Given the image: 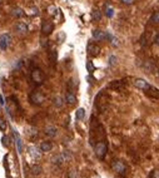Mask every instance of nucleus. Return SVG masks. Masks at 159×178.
Returning a JSON list of instances; mask_svg holds the SVG:
<instances>
[{
	"instance_id": "f257e3e1",
	"label": "nucleus",
	"mask_w": 159,
	"mask_h": 178,
	"mask_svg": "<svg viewBox=\"0 0 159 178\" xmlns=\"http://www.w3.org/2000/svg\"><path fill=\"white\" fill-rule=\"evenodd\" d=\"M153 25V24H152ZM154 29H155V25H153L152 29H150V25L148 24V27H146L145 29V32L142 34V36H140V45L142 47H148L152 41H154L155 39V32H154Z\"/></svg>"
},
{
	"instance_id": "f03ea898",
	"label": "nucleus",
	"mask_w": 159,
	"mask_h": 178,
	"mask_svg": "<svg viewBox=\"0 0 159 178\" xmlns=\"http://www.w3.org/2000/svg\"><path fill=\"white\" fill-rule=\"evenodd\" d=\"M30 78H32V82L36 85H41L45 81V75L44 72H43L40 68H34L30 73Z\"/></svg>"
},
{
	"instance_id": "7ed1b4c3",
	"label": "nucleus",
	"mask_w": 159,
	"mask_h": 178,
	"mask_svg": "<svg viewBox=\"0 0 159 178\" xmlns=\"http://www.w3.org/2000/svg\"><path fill=\"white\" fill-rule=\"evenodd\" d=\"M44 95H43L41 92H38V90H34L30 93L29 95V102L33 104V106H41L43 102H44Z\"/></svg>"
},
{
	"instance_id": "20e7f679",
	"label": "nucleus",
	"mask_w": 159,
	"mask_h": 178,
	"mask_svg": "<svg viewBox=\"0 0 159 178\" xmlns=\"http://www.w3.org/2000/svg\"><path fill=\"white\" fill-rule=\"evenodd\" d=\"M107 151H108V146L105 142H99L96 143L95 147H94V152H95V156L99 158V159H103L107 154Z\"/></svg>"
},
{
	"instance_id": "39448f33",
	"label": "nucleus",
	"mask_w": 159,
	"mask_h": 178,
	"mask_svg": "<svg viewBox=\"0 0 159 178\" xmlns=\"http://www.w3.org/2000/svg\"><path fill=\"white\" fill-rule=\"evenodd\" d=\"M112 169L118 174H125L127 172V165L124 162L119 161V159H115V161L112 162Z\"/></svg>"
},
{
	"instance_id": "423d86ee",
	"label": "nucleus",
	"mask_w": 159,
	"mask_h": 178,
	"mask_svg": "<svg viewBox=\"0 0 159 178\" xmlns=\"http://www.w3.org/2000/svg\"><path fill=\"white\" fill-rule=\"evenodd\" d=\"M11 44V36L8 33H4L0 35V49L1 50H7Z\"/></svg>"
},
{
	"instance_id": "0eeeda50",
	"label": "nucleus",
	"mask_w": 159,
	"mask_h": 178,
	"mask_svg": "<svg viewBox=\"0 0 159 178\" xmlns=\"http://www.w3.org/2000/svg\"><path fill=\"white\" fill-rule=\"evenodd\" d=\"M53 30H54V24L50 21V20H44L41 24V33L43 35H50L53 33Z\"/></svg>"
},
{
	"instance_id": "6e6552de",
	"label": "nucleus",
	"mask_w": 159,
	"mask_h": 178,
	"mask_svg": "<svg viewBox=\"0 0 159 178\" xmlns=\"http://www.w3.org/2000/svg\"><path fill=\"white\" fill-rule=\"evenodd\" d=\"M100 50H102L98 44H95V43H91V41L87 47V52H88V54L90 55V57H96V55H99Z\"/></svg>"
},
{
	"instance_id": "1a4fd4ad",
	"label": "nucleus",
	"mask_w": 159,
	"mask_h": 178,
	"mask_svg": "<svg viewBox=\"0 0 159 178\" xmlns=\"http://www.w3.org/2000/svg\"><path fill=\"white\" fill-rule=\"evenodd\" d=\"M134 85L138 88V89H140V90H146L149 87H150V84L145 81V79H142V78H137L135 81H134Z\"/></svg>"
},
{
	"instance_id": "9d476101",
	"label": "nucleus",
	"mask_w": 159,
	"mask_h": 178,
	"mask_svg": "<svg viewBox=\"0 0 159 178\" xmlns=\"http://www.w3.org/2000/svg\"><path fill=\"white\" fill-rule=\"evenodd\" d=\"M125 85H127L125 81H113L110 84H109V88L113 89V90L120 92V90H123L125 88Z\"/></svg>"
},
{
	"instance_id": "9b49d317",
	"label": "nucleus",
	"mask_w": 159,
	"mask_h": 178,
	"mask_svg": "<svg viewBox=\"0 0 159 178\" xmlns=\"http://www.w3.org/2000/svg\"><path fill=\"white\" fill-rule=\"evenodd\" d=\"M145 94L149 98H152V99H159V90L153 87V85H150V87L145 90Z\"/></svg>"
},
{
	"instance_id": "f8f14e48",
	"label": "nucleus",
	"mask_w": 159,
	"mask_h": 178,
	"mask_svg": "<svg viewBox=\"0 0 159 178\" xmlns=\"http://www.w3.org/2000/svg\"><path fill=\"white\" fill-rule=\"evenodd\" d=\"M93 38L95 39V40H104V39H107L108 38V33H105V32H103V30H100V29H95L94 32H93Z\"/></svg>"
},
{
	"instance_id": "ddd939ff",
	"label": "nucleus",
	"mask_w": 159,
	"mask_h": 178,
	"mask_svg": "<svg viewBox=\"0 0 159 178\" xmlns=\"http://www.w3.org/2000/svg\"><path fill=\"white\" fill-rule=\"evenodd\" d=\"M44 133H45V136H46V137L53 138V137H55V136H57L58 129H57V127H54V126H48V127H45Z\"/></svg>"
},
{
	"instance_id": "4468645a",
	"label": "nucleus",
	"mask_w": 159,
	"mask_h": 178,
	"mask_svg": "<svg viewBox=\"0 0 159 178\" xmlns=\"http://www.w3.org/2000/svg\"><path fill=\"white\" fill-rule=\"evenodd\" d=\"M15 29H16V32L19 33V34H26L28 33V25H26L25 23H23V21L16 23Z\"/></svg>"
},
{
	"instance_id": "2eb2a0df",
	"label": "nucleus",
	"mask_w": 159,
	"mask_h": 178,
	"mask_svg": "<svg viewBox=\"0 0 159 178\" xmlns=\"http://www.w3.org/2000/svg\"><path fill=\"white\" fill-rule=\"evenodd\" d=\"M65 102L70 104V106H74V104L77 103V97L75 94L73 93V92H68V93L65 94Z\"/></svg>"
},
{
	"instance_id": "dca6fc26",
	"label": "nucleus",
	"mask_w": 159,
	"mask_h": 178,
	"mask_svg": "<svg viewBox=\"0 0 159 178\" xmlns=\"http://www.w3.org/2000/svg\"><path fill=\"white\" fill-rule=\"evenodd\" d=\"M53 149V143L48 142V140H44V142L40 143V151L41 152H50Z\"/></svg>"
},
{
	"instance_id": "f3484780",
	"label": "nucleus",
	"mask_w": 159,
	"mask_h": 178,
	"mask_svg": "<svg viewBox=\"0 0 159 178\" xmlns=\"http://www.w3.org/2000/svg\"><path fill=\"white\" fill-rule=\"evenodd\" d=\"M25 134L29 138H34V137L38 136V129L34 128V127H26L25 128Z\"/></svg>"
},
{
	"instance_id": "a211bd4d",
	"label": "nucleus",
	"mask_w": 159,
	"mask_h": 178,
	"mask_svg": "<svg viewBox=\"0 0 159 178\" xmlns=\"http://www.w3.org/2000/svg\"><path fill=\"white\" fill-rule=\"evenodd\" d=\"M57 59H58V52H57V49H52V50L49 52V60H50L52 64H55L57 63Z\"/></svg>"
},
{
	"instance_id": "6ab92c4d",
	"label": "nucleus",
	"mask_w": 159,
	"mask_h": 178,
	"mask_svg": "<svg viewBox=\"0 0 159 178\" xmlns=\"http://www.w3.org/2000/svg\"><path fill=\"white\" fill-rule=\"evenodd\" d=\"M149 23L153 24V25H155V27L159 25V11L153 13V15L150 16V19H149Z\"/></svg>"
},
{
	"instance_id": "aec40b11",
	"label": "nucleus",
	"mask_w": 159,
	"mask_h": 178,
	"mask_svg": "<svg viewBox=\"0 0 159 178\" xmlns=\"http://www.w3.org/2000/svg\"><path fill=\"white\" fill-rule=\"evenodd\" d=\"M91 19H93L94 21L102 20V11L98 10V9H94L93 11H91Z\"/></svg>"
},
{
	"instance_id": "412c9836",
	"label": "nucleus",
	"mask_w": 159,
	"mask_h": 178,
	"mask_svg": "<svg viewBox=\"0 0 159 178\" xmlns=\"http://www.w3.org/2000/svg\"><path fill=\"white\" fill-rule=\"evenodd\" d=\"M11 14H13L15 18H21V16L25 15L24 10L20 9V8H13V9H11Z\"/></svg>"
},
{
	"instance_id": "4be33fe9",
	"label": "nucleus",
	"mask_w": 159,
	"mask_h": 178,
	"mask_svg": "<svg viewBox=\"0 0 159 178\" xmlns=\"http://www.w3.org/2000/svg\"><path fill=\"white\" fill-rule=\"evenodd\" d=\"M14 137H15V140H16V144H18V151L19 153L23 152V143H21V139H20V136L16 133V131H14Z\"/></svg>"
},
{
	"instance_id": "5701e85b",
	"label": "nucleus",
	"mask_w": 159,
	"mask_h": 178,
	"mask_svg": "<svg viewBox=\"0 0 159 178\" xmlns=\"http://www.w3.org/2000/svg\"><path fill=\"white\" fill-rule=\"evenodd\" d=\"M64 161H65V159H64L63 154H57V156H54V157L52 158V162H53L54 164H62Z\"/></svg>"
},
{
	"instance_id": "b1692460",
	"label": "nucleus",
	"mask_w": 159,
	"mask_h": 178,
	"mask_svg": "<svg viewBox=\"0 0 159 178\" xmlns=\"http://www.w3.org/2000/svg\"><path fill=\"white\" fill-rule=\"evenodd\" d=\"M84 117H85V109H84V108L77 109V112H75V118H77L78 120H82V119H84Z\"/></svg>"
},
{
	"instance_id": "393cba45",
	"label": "nucleus",
	"mask_w": 159,
	"mask_h": 178,
	"mask_svg": "<svg viewBox=\"0 0 159 178\" xmlns=\"http://www.w3.org/2000/svg\"><path fill=\"white\" fill-rule=\"evenodd\" d=\"M41 172H43V168H41L40 164H34L33 167H32V173H33L34 176H39Z\"/></svg>"
},
{
	"instance_id": "a878e982",
	"label": "nucleus",
	"mask_w": 159,
	"mask_h": 178,
	"mask_svg": "<svg viewBox=\"0 0 159 178\" xmlns=\"http://www.w3.org/2000/svg\"><path fill=\"white\" fill-rule=\"evenodd\" d=\"M29 153L32 154L33 158H39L40 157V153L38 152V148H35V147H29Z\"/></svg>"
},
{
	"instance_id": "bb28decb",
	"label": "nucleus",
	"mask_w": 159,
	"mask_h": 178,
	"mask_svg": "<svg viewBox=\"0 0 159 178\" xmlns=\"http://www.w3.org/2000/svg\"><path fill=\"white\" fill-rule=\"evenodd\" d=\"M53 103H54V106L55 107H58V108H60V107H63V99L60 97H55L53 99Z\"/></svg>"
},
{
	"instance_id": "cd10ccee",
	"label": "nucleus",
	"mask_w": 159,
	"mask_h": 178,
	"mask_svg": "<svg viewBox=\"0 0 159 178\" xmlns=\"http://www.w3.org/2000/svg\"><path fill=\"white\" fill-rule=\"evenodd\" d=\"M8 129V123L5 122L4 119H1L0 118V131H3V132H5Z\"/></svg>"
},
{
	"instance_id": "c85d7f7f",
	"label": "nucleus",
	"mask_w": 159,
	"mask_h": 178,
	"mask_svg": "<svg viewBox=\"0 0 159 178\" xmlns=\"http://www.w3.org/2000/svg\"><path fill=\"white\" fill-rule=\"evenodd\" d=\"M105 14H107L108 18H112V16L114 15V10H113V8L107 7V8H105Z\"/></svg>"
},
{
	"instance_id": "c756f323",
	"label": "nucleus",
	"mask_w": 159,
	"mask_h": 178,
	"mask_svg": "<svg viewBox=\"0 0 159 178\" xmlns=\"http://www.w3.org/2000/svg\"><path fill=\"white\" fill-rule=\"evenodd\" d=\"M87 69H88V72L89 73H93L94 72V65H93V63H91L90 62V60H88V62H87Z\"/></svg>"
},
{
	"instance_id": "7c9ffc66",
	"label": "nucleus",
	"mask_w": 159,
	"mask_h": 178,
	"mask_svg": "<svg viewBox=\"0 0 159 178\" xmlns=\"http://www.w3.org/2000/svg\"><path fill=\"white\" fill-rule=\"evenodd\" d=\"M150 178H159V169H153L150 173Z\"/></svg>"
},
{
	"instance_id": "2f4dec72",
	"label": "nucleus",
	"mask_w": 159,
	"mask_h": 178,
	"mask_svg": "<svg viewBox=\"0 0 159 178\" xmlns=\"http://www.w3.org/2000/svg\"><path fill=\"white\" fill-rule=\"evenodd\" d=\"M1 140H3V146H4V147H9V146H10V142H9V138H8V137L4 136V137L1 138Z\"/></svg>"
},
{
	"instance_id": "473e14b6",
	"label": "nucleus",
	"mask_w": 159,
	"mask_h": 178,
	"mask_svg": "<svg viewBox=\"0 0 159 178\" xmlns=\"http://www.w3.org/2000/svg\"><path fill=\"white\" fill-rule=\"evenodd\" d=\"M62 154H63V157H64V159H65V161H68V159L71 157V154L69 153V151H64V152L62 153Z\"/></svg>"
},
{
	"instance_id": "72a5a7b5",
	"label": "nucleus",
	"mask_w": 159,
	"mask_h": 178,
	"mask_svg": "<svg viewBox=\"0 0 159 178\" xmlns=\"http://www.w3.org/2000/svg\"><path fill=\"white\" fill-rule=\"evenodd\" d=\"M48 10H49V14H53V15L57 14V8L55 7H49Z\"/></svg>"
},
{
	"instance_id": "f704fd0d",
	"label": "nucleus",
	"mask_w": 159,
	"mask_h": 178,
	"mask_svg": "<svg viewBox=\"0 0 159 178\" xmlns=\"http://www.w3.org/2000/svg\"><path fill=\"white\" fill-rule=\"evenodd\" d=\"M109 64H110V65H115V64H117V58H115V57H110V58H109Z\"/></svg>"
},
{
	"instance_id": "c9c22d12",
	"label": "nucleus",
	"mask_w": 159,
	"mask_h": 178,
	"mask_svg": "<svg viewBox=\"0 0 159 178\" xmlns=\"http://www.w3.org/2000/svg\"><path fill=\"white\" fill-rule=\"evenodd\" d=\"M121 3L127 4V5H132V4L134 3V0H121Z\"/></svg>"
},
{
	"instance_id": "e433bc0d",
	"label": "nucleus",
	"mask_w": 159,
	"mask_h": 178,
	"mask_svg": "<svg viewBox=\"0 0 159 178\" xmlns=\"http://www.w3.org/2000/svg\"><path fill=\"white\" fill-rule=\"evenodd\" d=\"M32 15H39L38 8H33V9H32Z\"/></svg>"
},
{
	"instance_id": "4c0bfd02",
	"label": "nucleus",
	"mask_w": 159,
	"mask_h": 178,
	"mask_svg": "<svg viewBox=\"0 0 159 178\" xmlns=\"http://www.w3.org/2000/svg\"><path fill=\"white\" fill-rule=\"evenodd\" d=\"M154 43H155V44L159 47V33L155 35V39H154Z\"/></svg>"
},
{
	"instance_id": "58836bf2",
	"label": "nucleus",
	"mask_w": 159,
	"mask_h": 178,
	"mask_svg": "<svg viewBox=\"0 0 159 178\" xmlns=\"http://www.w3.org/2000/svg\"><path fill=\"white\" fill-rule=\"evenodd\" d=\"M1 3H3V0H0V4H1Z\"/></svg>"
}]
</instances>
